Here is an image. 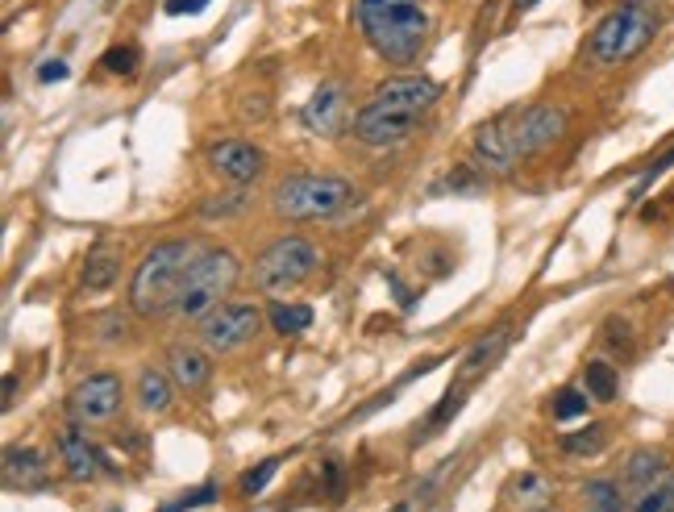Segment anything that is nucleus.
<instances>
[{"label":"nucleus","mask_w":674,"mask_h":512,"mask_svg":"<svg viewBox=\"0 0 674 512\" xmlns=\"http://www.w3.org/2000/svg\"><path fill=\"white\" fill-rule=\"evenodd\" d=\"M47 459L33 446H9L4 450V483L9 488H21V492H33L47 483Z\"/></svg>","instance_id":"nucleus-18"},{"label":"nucleus","mask_w":674,"mask_h":512,"mask_svg":"<svg viewBox=\"0 0 674 512\" xmlns=\"http://www.w3.org/2000/svg\"><path fill=\"white\" fill-rule=\"evenodd\" d=\"M604 334H608V346H612V351L633 354V337H628V325H625V321L612 317L608 325H604Z\"/></svg>","instance_id":"nucleus-33"},{"label":"nucleus","mask_w":674,"mask_h":512,"mask_svg":"<svg viewBox=\"0 0 674 512\" xmlns=\"http://www.w3.org/2000/svg\"><path fill=\"white\" fill-rule=\"evenodd\" d=\"M208 0H167V13L172 17H184V13H204Z\"/></svg>","instance_id":"nucleus-37"},{"label":"nucleus","mask_w":674,"mask_h":512,"mask_svg":"<svg viewBox=\"0 0 674 512\" xmlns=\"http://www.w3.org/2000/svg\"><path fill=\"white\" fill-rule=\"evenodd\" d=\"M237 279H242V263H237L234 250H201L196 263L188 267V275H184V284H179L175 317H208L217 305H225V296L234 292Z\"/></svg>","instance_id":"nucleus-6"},{"label":"nucleus","mask_w":674,"mask_h":512,"mask_svg":"<svg viewBox=\"0 0 674 512\" xmlns=\"http://www.w3.org/2000/svg\"><path fill=\"white\" fill-rule=\"evenodd\" d=\"M587 404H592V396L583 387H563L554 396V421H579V416H587Z\"/></svg>","instance_id":"nucleus-29"},{"label":"nucleus","mask_w":674,"mask_h":512,"mask_svg":"<svg viewBox=\"0 0 674 512\" xmlns=\"http://www.w3.org/2000/svg\"><path fill=\"white\" fill-rule=\"evenodd\" d=\"M167 371H172L175 387H184V392H201V387H208V380H213L208 351H201V346H172Z\"/></svg>","instance_id":"nucleus-16"},{"label":"nucleus","mask_w":674,"mask_h":512,"mask_svg":"<svg viewBox=\"0 0 674 512\" xmlns=\"http://www.w3.org/2000/svg\"><path fill=\"white\" fill-rule=\"evenodd\" d=\"M267 317H271V329H275V334H304V329L313 325V308L296 305V301H275Z\"/></svg>","instance_id":"nucleus-24"},{"label":"nucleus","mask_w":674,"mask_h":512,"mask_svg":"<svg viewBox=\"0 0 674 512\" xmlns=\"http://www.w3.org/2000/svg\"><path fill=\"white\" fill-rule=\"evenodd\" d=\"M316 263H321V255H316L313 242L280 238V242H271L267 250L254 258L251 279L263 296H287V292L300 288V284L316 272Z\"/></svg>","instance_id":"nucleus-7"},{"label":"nucleus","mask_w":674,"mask_h":512,"mask_svg":"<svg viewBox=\"0 0 674 512\" xmlns=\"http://www.w3.org/2000/svg\"><path fill=\"white\" fill-rule=\"evenodd\" d=\"M300 121H304V129L309 134H316V138H338L345 126V88L338 80L321 83L313 97H309V105L300 109Z\"/></svg>","instance_id":"nucleus-13"},{"label":"nucleus","mask_w":674,"mask_h":512,"mask_svg":"<svg viewBox=\"0 0 674 512\" xmlns=\"http://www.w3.org/2000/svg\"><path fill=\"white\" fill-rule=\"evenodd\" d=\"M462 401H467V384H450V392L441 396L438 408L424 416V430H417V433H421V437H433V430H441V425L462 408Z\"/></svg>","instance_id":"nucleus-28"},{"label":"nucleus","mask_w":674,"mask_h":512,"mask_svg":"<svg viewBox=\"0 0 674 512\" xmlns=\"http://www.w3.org/2000/svg\"><path fill=\"white\" fill-rule=\"evenodd\" d=\"M512 4H517V9H520V13H529V9H534V4H537V0H512Z\"/></svg>","instance_id":"nucleus-39"},{"label":"nucleus","mask_w":674,"mask_h":512,"mask_svg":"<svg viewBox=\"0 0 674 512\" xmlns=\"http://www.w3.org/2000/svg\"><path fill=\"white\" fill-rule=\"evenodd\" d=\"M504 351H508V329L500 325V329L483 334L471 351L462 354V363H458V384H471V380H479L483 371H491L496 363H500Z\"/></svg>","instance_id":"nucleus-19"},{"label":"nucleus","mask_w":674,"mask_h":512,"mask_svg":"<svg viewBox=\"0 0 674 512\" xmlns=\"http://www.w3.org/2000/svg\"><path fill=\"white\" fill-rule=\"evenodd\" d=\"M658 38V9L649 0H621L612 13L596 21V30L583 42V63L599 67V71H616V67L633 63L649 42Z\"/></svg>","instance_id":"nucleus-2"},{"label":"nucleus","mask_w":674,"mask_h":512,"mask_svg":"<svg viewBox=\"0 0 674 512\" xmlns=\"http://www.w3.org/2000/svg\"><path fill=\"white\" fill-rule=\"evenodd\" d=\"M208 500H217V483L192 488V492H184V496H179V504H184V512H188V509H201V504H208Z\"/></svg>","instance_id":"nucleus-34"},{"label":"nucleus","mask_w":674,"mask_h":512,"mask_svg":"<svg viewBox=\"0 0 674 512\" xmlns=\"http://www.w3.org/2000/svg\"><path fill=\"white\" fill-rule=\"evenodd\" d=\"M666 471H671V466H666V454H662V450L642 446V450H633V454L625 459V466H621V488L633 492V496H642L645 488H654Z\"/></svg>","instance_id":"nucleus-17"},{"label":"nucleus","mask_w":674,"mask_h":512,"mask_svg":"<svg viewBox=\"0 0 674 512\" xmlns=\"http://www.w3.org/2000/svg\"><path fill=\"white\" fill-rule=\"evenodd\" d=\"M517 117L520 112H500V117H491L483 126L475 129V163L483 167V171H496V176H508L520 159V146H517Z\"/></svg>","instance_id":"nucleus-9"},{"label":"nucleus","mask_w":674,"mask_h":512,"mask_svg":"<svg viewBox=\"0 0 674 512\" xmlns=\"http://www.w3.org/2000/svg\"><path fill=\"white\" fill-rule=\"evenodd\" d=\"M55 446H59V459H64L67 466V475L79 483H88L100 475V466H109L105 463V454L96 450V442L84 433V425H64V430L55 433Z\"/></svg>","instance_id":"nucleus-14"},{"label":"nucleus","mask_w":674,"mask_h":512,"mask_svg":"<svg viewBox=\"0 0 674 512\" xmlns=\"http://www.w3.org/2000/svg\"><path fill=\"white\" fill-rule=\"evenodd\" d=\"M570 126V112L563 105H534L517 117V146H520V159H529L537 150L554 146Z\"/></svg>","instance_id":"nucleus-12"},{"label":"nucleus","mask_w":674,"mask_h":512,"mask_svg":"<svg viewBox=\"0 0 674 512\" xmlns=\"http://www.w3.org/2000/svg\"><path fill=\"white\" fill-rule=\"evenodd\" d=\"M583 392H587L596 404H612L616 401V392H621V375H616V367L604 363V358H592V363L583 367Z\"/></svg>","instance_id":"nucleus-22"},{"label":"nucleus","mask_w":674,"mask_h":512,"mask_svg":"<svg viewBox=\"0 0 674 512\" xmlns=\"http://www.w3.org/2000/svg\"><path fill=\"white\" fill-rule=\"evenodd\" d=\"M113 512H117V509H113Z\"/></svg>","instance_id":"nucleus-43"},{"label":"nucleus","mask_w":674,"mask_h":512,"mask_svg":"<svg viewBox=\"0 0 674 512\" xmlns=\"http://www.w3.org/2000/svg\"><path fill=\"white\" fill-rule=\"evenodd\" d=\"M71 76V67L64 63V59H42V67H38V80L42 83H59Z\"/></svg>","instance_id":"nucleus-35"},{"label":"nucleus","mask_w":674,"mask_h":512,"mask_svg":"<svg viewBox=\"0 0 674 512\" xmlns=\"http://www.w3.org/2000/svg\"><path fill=\"white\" fill-rule=\"evenodd\" d=\"M121 396H126L121 375L96 371L88 380H79L67 404H71V416H76L79 425H100V421H113V416L121 413Z\"/></svg>","instance_id":"nucleus-10"},{"label":"nucleus","mask_w":674,"mask_h":512,"mask_svg":"<svg viewBox=\"0 0 674 512\" xmlns=\"http://www.w3.org/2000/svg\"><path fill=\"white\" fill-rule=\"evenodd\" d=\"M583 509L587 512H625V488L616 480H592L583 488Z\"/></svg>","instance_id":"nucleus-23"},{"label":"nucleus","mask_w":674,"mask_h":512,"mask_svg":"<svg viewBox=\"0 0 674 512\" xmlns=\"http://www.w3.org/2000/svg\"><path fill=\"white\" fill-rule=\"evenodd\" d=\"M359 205V188L342 176H287L275 184L271 208L283 221H333L345 208Z\"/></svg>","instance_id":"nucleus-5"},{"label":"nucleus","mask_w":674,"mask_h":512,"mask_svg":"<svg viewBox=\"0 0 674 512\" xmlns=\"http://www.w3.org/2000/svg\"><path fill=\"white\" fill-rule=\"evenodd\" d=\"M604 446H608V425H587L579 433H563V450L575 454V459H592Z\"/></svg>","instance_id":"nucleus-26"},{"label":"nucleus","mask_w":674,"mask_h":512,"mask_svg":"<svg viewBox=\"0 0 674 512\" xmlns=\"http://www.w3.org/2000/svg\"><path fill=\"white\" fill-rule=\"evenodd\" d=\"M134 401L146 416H163L172 413L175 404V380L167 367H155V363H146L138 371V384H134Z\"/></svg>","instance_id":"nucleus-15"},{"label":"nucleus","mask_w":674,"mask_h":512,"mask_svg":"<svg viewBox=\"0 0 674 512\" xmlns=\"http://www.w3.org/2000/svg\"><path fill=\"white\" fill-rule=\"evenodd\" d=\"M208 167H213L225 184L246 188V184H254V179L267 171V155L254 142H246V138H225V142L208 146Z\"/></svg>","instance_id":"nucleus-11"},{"label":"nucleus","mask_w":674,"mask_h":512,"mask_svg":"<svg viewBox=\"0 0 674 512\" xmlns=\"http://www.w3.org/2000/svg\"><path fill=\"white\" fill-rule=\"evenodd\" d=\"M138 47H109L105 50V59H100V67L109 71V76H134L138 71Z\"/></svg>","instance_id":"nucleus-30"},{"label":"nucleus","mask_w":674,"mask_h":512,"mask_svg":"<svg viewBox=\"0 0 674 512\" xmlns=\"http://www.w3.org/2000/svg\"><path fill=\"white\" fill-rule=\"evenodd\" d=\"M117 275H121V255L109 250V246H100V250H92L88 263H84V288L109 292L113 284H117Z\"/></svg>","instance_id":"nucleus-21"},{"label":"nucleus","mask_w":674,"mask_h":512,"mask_svg":"<svg viewBox=\"0 0 674 512\" xmlns=\"http://www.w3.org/2000/svg\"><path fill=\"white\" fill-rule=\"evenodd\" d=\"M392 512H408V504H395V509Z\"/></svg>","instance_id":"nucleus-41"},{"label":"nucleus","mask_w":674,"mask_h":512,"mask_svg":"<svg viewBox=\"0 0 674 512\" xmlns=\"http://www.w3.org/2000/svg\"><path fill=\"white\" fill-rule=\"evenodd\" d=\"M671 167H674V146H671V150H666V155H658V159L649 163V167H645L642 179H637V188H633V193H645V188H649V184H654V179H658V176H666Z\"/></svg>","instance_id":"nucleus-32"},{"label":"nucleus","mask_w":674,"mask_h":512,"mask_svg":"<svg viewBox=\"0 0 674 512\" xmlns=\"http://www.w3.org/2000/svg\"><path fill=\"white\" fill-rule=\"evenodd\" d=\"M163 512H184V504H179V500H175V504H167V509Z\"/></svg>","instance_id":"nucleus-40"},{"label":"nucleus","mask_w":674,"mask_h":512,"mask_svg":"<svg viewBox=\"0 0 674 512\" xmlns=\"http://www.w3.org/2000/svg\"><path fill=\"white\" fill-rule=\"evenodd\" d=\"M537 512H558V509H554V504H549V509H537Z\"/></svg>","instance_id":"nucleus-42"},{"label":"nucleus","mask_w":674,"mask_h":512,"mask_svg":"<svg viewBox=\"0 0 674 512\" xmlns=\"http://www.w3.org/2000/svg\"><path fill=\"white\" fill-rule=\"evenodd\" d=\"M201 255V242L192 238H167L158 242L155 250H146L134 272V284H129V305L138 317H163V313H175V296H179V284L188 267Z\"/></svg>","instance_id":"nucleus-3"},{"label":"nucleus","mask_w":674,"mask_h":512,"mask_svg":"<svg viewBox=\"0 0 674 512\" xmlns=\"http://www.w3.org/2000/svg\"><path fill=\"white\" fill-rule=\"evenodd\" d=\"M633 512H674V471H666L654 488L633 496Z\"/></svg>","instance_id":"nucleus-27"},{"label":"nucleus","mask_w":674,"mask_h":512,"mask_svg":"<svg viewBox=\"0 0 674 512\" xmlns=\"http://www.w3.org/2000/svg\"><path fill=\"white\" fill-rule=\"evenodd\" d=\"M13 396H17V375L9 371L4 375V408H13Z\"/></svg>","instance_id":"nucleus-38"},{"label":"nucleus","mask_w":674,"mask_h":512,"mask_svg":"<svg viewBox=\"0 0 674 512\" xmlns=\"http://www.w3.org/2000/svg\"><path fill=\"white\" fill-rule=\"evenodd\" d=\"M246 208H251L246 188H234V193L208 196V200L201 205V217L204 221H225V217H237V213H246Z\"/></svg>","instance_id":"nucleus-25"},{"label":"nucleus","mask_w":674,"mask_h":512,"mask_svg":"<svg viewBox=\"0 0 674 512\" xmlns=\"http://www.w3.org/2000/svg\"><path fill=\"white\" fill-rule=\"evenodd\" d=\"M504 500L512 504L517 512H537V509H549V500H554V483L546 475H537V471H525L520 480L508 483V492Z\"/></svg>","instance_id":"nucleus-20"},{"label":"nucleus","mask_w":674,"mask_h":512,"mask_svg":"<svg viewBox=\"0 0 674 512\" xmlns=\"http://www.w3.org/2000/svg\"><path fill=\"white\" fill-rule=\"evenodd\" d=\"M201 325V346L208 354H234L246 342H254V334L263 329V313L251 301H234V305H217L208 317L196 321Z\"/></svg>","instance_id":"nucleus-8"},{"label":"nucleus","mask_w":674,"mask_h":512,"mask_svg":"<svg viewBox=\"0 0 674 512\" xmlns=\"http://www.w3.org/2000/svg\"><path fill=\"white\" fill-rule=\"evenodd\" d=\"M126 334H129V321L121 317V313H113V317L100 321V337H105V342H121Z\"/></svg>","instance_id":"nucleus-36"},{"label":"nucleus","mask_w":674,"mask_h":512,"mask_svg":"<svg viewBox=\"0 0 674 512\" xmlns=\"http://www.w3.org/2000/svg\"><path fill=\"white\" fill-rule=\"evenodd\" d=\"M280 463H283V459H263L258 466H251V471L242 475V492H246V496H258V492H263V488H267V483L275 480Z\"/></svg>","instance_id":"nucleus-31"},{"label":"nucleus","mask_w":674,"mask_h":512,"mask_svg":"<svg viewBox=\"0 0 674 512\" xmlns=\"http://www.w3.org/2000/svg\"><path fill=\"white\" fill-rule=\"evenodd\" d=\"M362 26V38L371 42L383 63L408 67L421 59L429 42V13L421 0H400V4H354Z\"/></svg>","instance_id":"nucleus-4"},{"label":"nucleus","mask_w":674,"mask_h":512,"mask_svg":"<svg viewBox=\"0 0 674 512\" xmlns=\"http://www.w3.org/2000/svg\"><path fill=\"white\" fill-rule=\"evenodd\" d=\"M441 88L429 76H392L371 92V100L354 112V138L371 150L404 146L417 126L433 112Z\"/></svg>","instance_id":"nucleus-1"}]
</instances>
